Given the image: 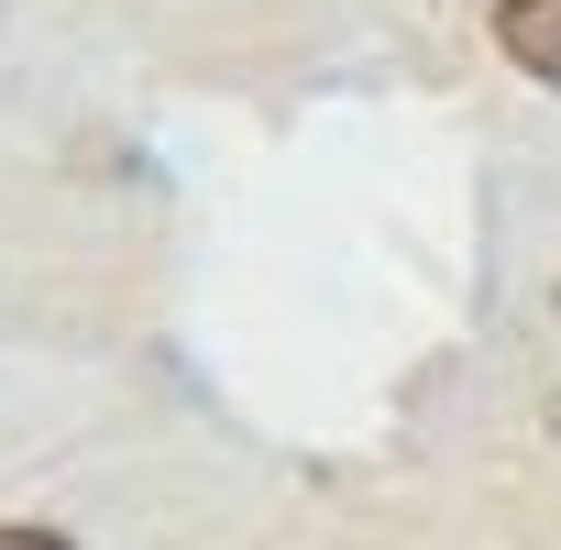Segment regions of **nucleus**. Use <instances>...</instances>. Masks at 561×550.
<instances>
[{
    "mask_svg": "<svg viewBox=\"0 0 561 550\" xmlns=\"http://www.w3.org/2000/svg\"><path fill=\"white\" fill-rule=\"evenodd\" d=\"M0 550H78V539H56V528H0Z\"/></svg>",
    "mask_w": 561,
    "mask_h": 550,
    "instance_id": "obj_2",
    "label": "nucleus"
},
{
    "mask_svg": "<svg viewBox=\"0 0 561 550\" xmlns=\"http://www.w3.org/2000/svg\"><path fill=\"white\" fill-rule=\"evenodd\" d=\"M495 45H506L517 78L561 89V0H495Z\"/></svg>",
    "mask_w": 561,
    "mask_h": 550,
    "instance_id": "obj_1",
    "label": "nucleus"
}]
</instances>
